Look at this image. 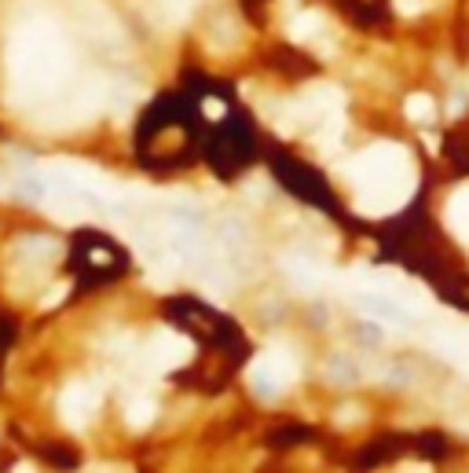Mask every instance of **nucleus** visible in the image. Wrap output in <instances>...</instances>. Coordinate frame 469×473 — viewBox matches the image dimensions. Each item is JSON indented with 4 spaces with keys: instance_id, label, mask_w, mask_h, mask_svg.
<instances>
[{
    "instance_id": "f257e3e1",
    "label": "nucleus",
    "mask_w": 469,
    "mask_h": 473,
    "mask_svg": "<svg viewBox=\"0 0 469 473\" xmlns=\"http://www.w3.org/2000/svg\"><path fill=\"white\" fill-rule=\"evenodd\" d=\"M81 268H92L99 276H110V272H121V253L96 232H85L81 239V257H78Z\"/></svg>"
},
{
    "instance_id": "f03ea898",
    "label": "nucleus",
    "mask_w": 469,
    "mask_h": 473,
    "mask_svg": "<svg viewBox=\"0 0 469 473\" xmlns=\"http://www.w3.org/2000/svg\"><path fill=\"white\" fill-rule=\"evenodd\" d=\"M408 110H415V114H422L418 121H429V114H433V103L418 96V99H411V103H408Z\"/></svg>"
}]
</instances>
